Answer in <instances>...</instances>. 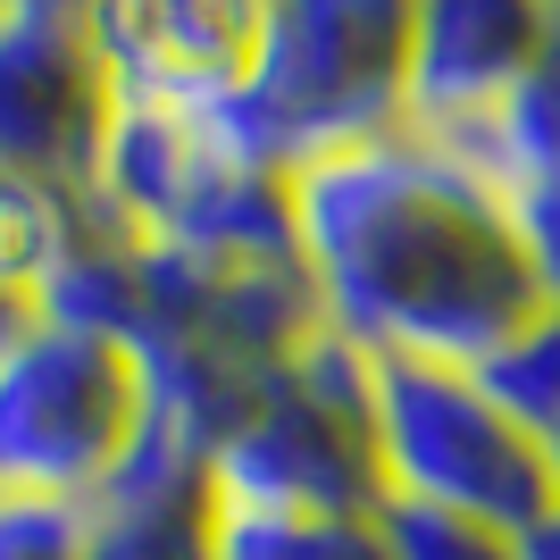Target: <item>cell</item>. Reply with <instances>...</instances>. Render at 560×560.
Returning <instances> with one entry per match:
<instances>
[{"instance_id":"cell-1","label":"cell","mask_w":560,"mask_h":560,"mask_svg":"<svg viewBox=\"0 0 560 560\" xmlns=\"http://www.w3.org/2000/svg\"><path fill=\"white\" fill-rule=\"evenodd\" d=\"M284 201L318 327L360 360L477 369L536 310L502 192L410 126L293 167Z\"/></svg>"},{"instance_id":"cell-2","label":"cell","mask_w":560,"mask_h":560,"mask_svg":"<svg viewBox=\"0 0 560 560\" xmlns=\"http://www.w3.org/2000/svg\"><path fill=\"white\" fill-rule=\"evenodd\" d=\"M84 210L142 252L192 268H268L293 259V201L284 167L252 135L243 93L226 101H109L84 160Z\"/></svg>"},{"instance_id":"cell-3","label":"cell","mask_w":560,"mask_h":560,"mask_svg":"<svg viewBox=\"0 0 560 560\" xmlns=\"http://www.w3.org/2000/svg\"><path fill=\"white\" fill-rule=\"evenodd\" d=\"M151 444V376L117 335L34 318L0 351V502L101 511Z\"/></svg>"},{"instance_id":"cell-4","label":"cell","mask_w":560,"mask_h":560,"mask_svg":"<svg viewBox=\"0 0 560 560\" xmlns=\"http://www.w3.org/2000/svg\"><path fill=\"white\" fill-rule=\"evenodd\" d=\"M401 43L410 0H252L243 117L293 176L351 142L401 126Z\"/></svg>"},{"instance_id":"cell-5","label":"cell","mask_w":560,"mask_h":560,"mask_svg":"<svg viewBox=\"0 0 560 560\" xmlns=\"http://www.w3.org/2000/svg\"><path fill=\"white\" fill-rule=\"evenodd\" d=\"M201 502L226 518H369L376 511L369 360L318 327L210 452Z\"/></svg>"},{"instance_id":"cell-6","label":"cell","mask_w":560,"mask_h":560,"mask_svg":"<svg viewBox=\"0 0 560 560\" xmlns=\"http://www.w3.org/2000/svg\"><path fill=\"white\" fill-rule=\"evenodd\" d=\"M369 452H376V502L452 511L493 536H527L552 511L544 444L502 419V401L468 369L369 360Z\"/></svg>"},{"instance_id":"cell-7","label":"cell","mask_w":560,"mask_h":560,"mask_svg":"<svg viewBox=\"0 0 560 560\" xmlns=\"http://www.w3.org/2000/svg\"><path fill=\"white\" fill-rule=\"evenodd\" d=\"M109 117L93 0H0V176L84 185Z\"/></svg>"},{"instance_id":"cell-8","label":"cell","mask_w":560,"mask_h":560,"mask_svg":"<svg viewBox=\"0 0 560 560\" xmlns=\"http://www.w3.org/2000/svg\"><path fill=\"white\" fill-rule=\"evenodd\" d=\"M544 0H410L401 43V126L410 135H477L502 117L518 75L536 68Z\"/></svg>"},{"instance_id":"cell-9","label":"cell","mask_w":560,"mask_h":560,"mask_svg":"<svg viewBox=\"0 0 560 560\" xmlns=\"http://www.w3.org/2000/svg\"><path fill=\"white\" fill-rule=\"evenodd\" d=\"M252 0H93V50L109 101H226L243 84Z\"/></svg>"},{"instance_id":"cell-10","label":"cell","mask_w":560,"mask_h":560,"mask_svg":"<svg viewBox=\"0 0 560 560\" xmlns=\"http://www.w3.org/2000/svg\"><path fill=\"white\" fill-rule=\"evenodd\" d=\"M84 560H210L201 468L160 452V444H142L126 486L101 511H84Z\"/></svg>"},{"instance_id":"cell-11","label":"cell","mask_w":560,"mask_h":560,"mask_svg":"<svg viewBox=\"0 0 560 560\" xmlns=\"http://www.w3.org/2000/svg\"><path fill=\"white\" fill-rule=\"evenodd\" d=\"M427 142L452 151L486 192H511L518 176H552L560 167V0H544L536 68L518 75V93L502 101V117L477 126V135H427Z\"/></svg>"},{"instance_id":"cell-12","label":"cell","mask_w":560,"mask_h":560,"mask_svg":"<svg viewBox=\"0 0 560 560\" xmlns=\"http://www.w3.org/2000/svg\"><path fill=\"white\" fill-rule=\"evenodd\" d=\"M468 376L502 401L511 427H527L536 444H552L560 435V310H527Z\"/></svg>"},{"instance_id":"cell-13","label":"cell","mask_w":560,"mask_h":560,"mask_svg":"<svg viewBox=\"0 0 560 560\" xmlns=\"http://www.w3.org/2000/svg\"><path fill=\"white\" fill-rule=\"evenodd\" d=\"M210 560H385L369 518H226L210 511Z\"/></svg>"},{"instance_id":"cell-14","label":"cell","mask_w":560,"mask_h":560,"mask_svg":"<svg viewBox=\"0 0 560 560\" xmlns=\"http://www.w3.org/2000/svg\"><path fill=\"white\" fill-rule=\"evenodd\" d=\"M376 544L385 560H518V536H493L452 511H419V502H376Z\"/></svg>"},{"instance_id":"cell-15","label":"cell","mask_w":560,"mask_h":560,"mask_svg":"<svg viewBox=\"0 0 560 560\" xmlns=\"http://www.w3.org/2000/svg\"><path fill=\"white\" fill-rule=\"evenodd\" d=\"M502 218H511L518 268L536 284V310H560V167L552 176H518L502 192Z\"/></svg>"},{"instance_id":"cell-16","label":"cell","mask_w":560,"mask_h":560,"mask_svg":"<svg viewBox=\"0 0 560 560\" xmlns=\"http://www.w3.org/2000/svg\"><path fill=\"white\" fill-rule=\"evenodd\" d=\"M0 560H84V511L0 502Z\"/></svg>"},{"instance_id":"cell-17","label":"cell","mask_w":560,"mask_h":560,"mask_svg":"<svg viewBox=\"0 0 560 560\" xmlns=\"http://www.w3.org/2000/svg\"><path fill=\"white\" fill-rule=\"evenodd\" d=\"M34 318H43V310H34V293H25L18 277H0V351L18 343V335L34 327Z\"/></svg>"},{"instance_id":"cell-18","label":"cell","mask_w":560,"mask_h":560,"mask_svg":"<svg viewBox=\"0 0 560 560\" xmlns=\"http://www.w3.org/2000/svg\"><path fill=\"white\" fill-rule=\"evenodd\" d=\"M518 560H560V502L527 527V536H518Z\"/></svg>"},{"instance_id":"cell-19","label":"cell","mask_w":560,"mask_h":560,"mask_svg":"<svg viewBox=\"0 0 560 560\" xmlns=\"http://www.w3.org/2000/svg\"><path fill=\"white\" fill-rule=\"evenodd\" d=\"M544 468H552V502H560V435L544 444Z\"/></svg>"},{"instance_id":"cell-20","label":"cell","mask_w":560,"mask_h":560,"mask_svg":"<svg viewBox=\"0 0 560 560\" xmlns=\"http://www.w3.org/2000/svg\"><path fill=\"white\" fill-rule=\"evenodd\" d=\"M0 210H9V176H0Z\"/></svg>"}]
</instances>
